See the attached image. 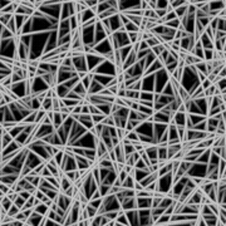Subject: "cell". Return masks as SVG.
Returning <instances> with one entry per match:
<instances>
[{
	"label": "cell",
	"instance_id": "6da1fadb",
	"mask_svg": "<svg viewBox=\"0 0 226 226\" xmlns=\"http://www.w3.org/2000/svg\"><path fill=\"white\" fill-rule=\"evenodd\" d=\"M211 153H212V151H211V148H207V149H205L203 152L200 155V157L197 158V161H196V163H201V165H207L210 162V157H211Z\"/></svg>",
	"mask_w": 226,
	"mask_h": 226
},
{
	"label": "cell",
	"instance_id": "7a4b0ae2",
	"mask_svg": "<svg viewBox=\"0 0 226 226\" xmlns=\"http://www.w3.org/2000/svg\"><path fill=\"white\" fill-rule=\"evenodd\" d=\"M219 127V121L214 117H207V132L209 133H216Z\"/></svg>",
	"mask_w": 226,
	"mask_h": 226
},
{
	"label": "cell",
	"instance_id": "3957f363",
	"mask_svg": "<svg viewBox=\"0 0 226 226\" xmlns=\"http://www.w3.org/2000/svg\"><path fill=\"white\" fill-rule=\"evenodd\" d=\"M74 183L64 175L62 178H61V192H63V194H65V191H68L69 188L73 186Z\"/></svg>",
	"mask_w": 226,
	"mask_h": 226
},
{
	"label": "cell",
	"instance_id": "277c9868",
	"mask_svg": "<svg viewBox=\"0 0 226 226\" xmlns=\"http://www.w3.org/2000/svg\"><path fill=\"white\" fill-rule=\"evenodd\" d=\"M137 203H138V210H142V209H151L152 197H148V199H137Z\"/></svg>",
	"mask_w": 226,
	"mask_h": 226
},
{
	"label": "cell",
	"instance_id": "5b68a950",
	"mask_svg": "<svg viewBox=\"0 0 226 226\" xmlns=\"http://www.w3.org/2000/svg\"><path fill=\"white\" fill-rule=\"evenodd\" d=\"M13 141H14V138L9 133H2V151H4Z\"/></svg>",
	"mask_w": 226,
	"mask_h": 226
},
{
	"label": "cell",
	"instance_id": "8992f818",
	"mask_svg": "<svg viewBox=\"0 0 226 226\" xmlns=\"http://www.w3.org/2000/svg\"><path fill=\"white\" fill-rule=\"evenodd\" d=\"M188 118H190V121L192 122L194 126L201 123L202 121H206L207 119V116H203V115H187Z\"/></svg>",
	"mask_w": 226,
	"mask_h": 226
},
{
	"label": "cell",
	"instance_id": "52a82bcc",
	"mask_svg": "<svg viewBox=\"0 0 226 226\" xmlns=\"http://www.w3.org/2000/svg\"><path fill=\"white\" fill-rule=\"evenodd\" d=\"M153 97H155V93H153V92H146V90H142V92H141V96H140V101L153 102Z\"/></svg>",
	"mask_w": 226,
	"mask_h": 226
},
{
	"label": "cell",
	"instance_id": "ba28073f",
	"mask_svg": "<svg viewBox=\"0 0 226 226\" xmlns=\"http://www.w3.org/2000/svg\"><path fill=\"white\" fill-rule=\"evenodd\" d=\"M49 210H50V209H49V207H48L45 203H43V202H42L39 206L34 207V211L38 212V214H40L42 216H47V214L49 212Z\"/></svg>",
	"mask_w": 226,
	"mask_h": 226
},
{
	"label": "cell",
	"instance_id": "9c48e42d",
	"mask_svg": "<svg viewBox=\"0 0 226 226\" xmlns=\"http://www.w3.org/2000/svg\"><path fill=\"white\" fill-rule=\"evenodd\" d=\"M42 109L45 111L47 113L48 112H52L53 111V98H45L42 102Z\"/></svg>",
	"mask_w": 226,
	"mask_h": 226
},
{
	"label": "cell",
	"instance_id": "30bf717a",
	"mask_svg": "<svg viewBox=\"0 0 226 226\" xmlns=\"http://www.w3.org/2000/svg\"><path fill=\"white\" fill-rule=\"evenodd\" d=\"M15 35L5 27V25H2V40H6V39H13Z\"/></svg>",
	"mask_w": 226,
	"mask_h": 226
},
{
	"label": "cell",
	"instance_id": "8fae6325",
	"mask_svg": "<svg viewBox=\"0 0 226 226\" xmlns=\"http://www.w3.org/2000/svg\"><path fill=\"white\" fill-rule=\"evenodd\" d=\"M109 9H112V6L109 4V0L108 2H98V15L107 11V10H109Z\"/></svg>",
	"mask_w": 226,
	"mask_h": 226
},
{
	"label": "cell",
	"instance_id": "7c38bea8",
	"mask_svg": "<svg viewBox=\"0 0 226 226\" xmlns=\"http://www.w3.org/2000/svg\"><path fill=\"white\" fill-rule=\"evenodd\" d=\"M171 216L172 215H166V214H163L162 216H160V219L157 220L156 224H158V225H170V224H171Z\"/></svg>",
	"mask_w": 226,
	"mask_h": 226
},
{
	"label": "cell",
	"instance_id": "4fadbf2b",
	"mask_svg": "<svg viewBox=\"0 0 226 226\" xmlns=\"http://www.w3.org/2000/svg\"><path fill=\"white\" fill-rule=\"evenodd\" d=\"M168 5H170L168 0H163V2H161V0H156V10H167Z\"/></svg>",
	"mask_w": 226,
	"mask_h": 226
},
{
	"label": "cell",
	"instance_id": "5bb4252c",
	"mask_svg": "<svg viewBox=\"0 0 226 226\" xmlns=\"http://www.w3.org/2000/svg\"><path fill=\"white\" fill-rule=\"evenodd\" d=\"M172 203H174V200L166 196L165 199H162V201H161V203H160V207H161V209H163V210H166V209H168V207L171 206Z\"/></svg>",
	"mask_w": 226,
	"mask_h": 226
},
{
	"label": "cell",
	"instance_id": "9a60e30c",
	"mask_svg": "<svg viewBox=\"0 0 226 226\" xmlns=\"http://www.w3.org/2000/svg\"><path fill=\"white\" fill-rule=\"evenodd\" d=\"M205 53V62H212L214 61V49H203Z\"/></svg>",
	"mask_w": 226,
	"mask_h": 226
},
{
	"label": "cell",
	"instance_id": "2e32d148",
	"mask_svg": "<svg viewBox=\"0 0 226 226\" xmlns=\"http://www.w3.org/2000/svg\"><path fill=\"white\" fill-rule=\"evenodd\" d=\"M13 14H2L0 15V22H2V25H8V23L13 19Z\"/></svg>",
	"mask_w": 226,
	"mask_h": 226
},
{
	"label": "cell",
	"instance_id": "e0dca14e",
	"mask_svg": "<svg viewBox=\"0 0 226 226\" xmlns=\"http://www.w3.org/2000/svg\"><path fill=\"white\" fill-rule=\"evenodd\" d=\"M194 129L197 131V132H207V119L206 121H202L201 123L194 126Z\"/></svg>",
	"mask_w": 226,
	"mask_h": 226
},
{
	"label": "cell",
	"instance_id": "ac0fdd59",
	"mask_svg": "<svg viewBox=\"0 0 226 226\" xmlns=\"http://www.w3.org/2000/svg\"><path fill=\"white\" fill-rule=\"evenodd\" d=\"M118 215H119V211H107V212L104 214V216H106L109 221H116L117 217H118Z\"/></svg>",
	"mask_w": 226,
	"mask_h": 226
},
{
	"label": "cell",
	"instance_id": "d6986e66",
	"mask_svg": "<svg viewBox=\"0 0 226 226\" xmlns=\"http://www.w3.org/2000/svg\"><path fill=\"white\" fill-rule=\"evenodd\" d=\"M186 4H187V2H185V0H177V2H174V0H171V2H170V5L174 8V10L181 8V6L186 5Z\"/></svg>",
	"mask_w": 226,
	"mask_h": 226
},
{
	"label": "cell",
	"instance_id": "ffe728a7",
	"mask_svg": "<svg viewBox=\"0 0 226 226\" xmlns=\"http://www.w3.org/2000/svg\"><path fill=\"white\" fill-rule=\"evenodd\" d=\"M45 117H47V112H45V111H43V109L38 111V112H36V123L40 124Z\"/></svg>",
	"mask_w": 226,
	"mask_h": 226
},
{
	"label": "cell",
	"instance_id": "44dd1931",
	"mask_svg": "<svg viewBox=\"0 0 226 226\" xmlns=\"http://www.w3.org/2000/svg\"><path fill=\"white\" fill-rule=\"evenodd\" d=\"M20 211H22V210L19 209V207H18L16 205H13V206H11V209H10V210L8 211V215L15 219V216H16V215H18L19 212H20Z\"/></svg>",
	"mask_w": 226,
	"mask_h": 226
},
{
	"label": "cell",
	"instance_id": "7402d4cb",
	"mask_svg": "<svg viewBox=\"0 0 226 226\" xmlns=\"http://www.w3.org/2000/svg\"><path fill=\"white\" fill-rule=\"evenodd\" d=\"M34 196L38 199V200H40L42 202H43V200L47 197V195L40 190V188H36V191H35V194H34Z\"/></svg>",
	"mask_w": 226,
	"mask_h": 226
},
{
	"label": "cell",
	"instance_id": "603a6c76",
	"mask_svg": "<svg viewBox=\"0 0 226 226\" xmlns=\"http://www.w3.org/2000/svg\"><path fill=\"white\" fill-rule=\"evenodd\" d=\"M135 168H136V170H147V168H148V166H147V165H146V162L141 158V160L135 165Z\"/></svg>",
	"mask_w": 226,
	"mask_h": 226
},
{
	"label": "cell",
	"instance_id": "cb8c5ba5",
	"mask_svg": "<svg viewBox=\"0 0 226 226\" xmlns=\"http://www.w3.org/2000/svg\"><path fill=\"white\" fill-rule=\"evenodd\" d=\"M225 170H226V161L221 158V161H220V163H219V172H220V176H221V177H222V175H224V172H225Z\"/></svg>",
	"mask_w": 226,
	"mask_h": 226
},
{
	"label": "cell",
	"instance_id": "d4e9b609",
	"mask_svg": "<svg viewBox=\"0 0 226 226\" xmlns=\"http://www.w3.org/2000/svg\"><path fill=\"white\" fill-rule=\"evenodd\" d=\"M19 196H20L23 200H25V201H28L31 196H33V194L30 192V191H27V190H24V191H22L20 194H19Z\"/></svg>",
	"mask_w": 226,
	"mask_h": 226
},
{
	"label": "cell",
	"instance_id": "484cf974",
	"mask_svg": "<svg viewBox=\"0 0 226 226\" xmlns=\"http://www.w3.org/2000/svg\"><path fill=\"white\" fill-rule=\"evenodd\" d=\"M211 86H212V82H211V81H210L209 78H206V79H205V81H203V82L201 83V88H202L203 90L209 89V88H210Z\"/></svg>",
	"mask_w": 226,
	"mask_h": 226
},
{
	"label": "cell",
	"instance_id": "4316f807",
	"mask_svg": "<svg viewBox=\"0 0 226 226\" xmlns=\"http://www.w3.org/2000/svg\"><path fill=\"white\" fill-rule=\"evenodd\" d=\"M40 176H42L43 178H48V177H50V176H53V175H52V172H50V170L45 166V167H44V170L42 171V174H40Z\"/></svg>",
	"mask_w": 226,
	"mask_h": 226
},
{
	"label": "cell",
	"instance_id": "83f0119b",
	"mask_svg": "<svg viewBox=\"0 0 226 226\" xmlns=\"http://www.w3.org/2000/svg\"><path fill=\"white\" fill-rule=\"evenodd\" d=\"M147 49H151V48L148 47L147 42H146V40H141V42L138 43V52H140V50H147Z\"/></svg>",
	"mask_w": 226,
	"mask_h": 226
},
{
	"label": "cell",
	"instance_id": "f1b7e54d",
	"mask_svg": "<svg viewBox=\"0 0 226 226\" xmlns=\"http://www.w3.org/2000/svg\"><path fill=\"white\" fill-rule=\"evenodd\" d=\"M216 87H217V89H220L221 92L224 90V89H226V78H224V79H220V82L217 83V84H215Z\"/></svg>",
	"mask_w": 226,
	"mask_h": 226
},
{
	"label": "cell",
	"instance_id": "f546056e",
	"mask_svg": "<svg viewBox=\"0 0 226 226\" xmlns=\"http://www.w3.org/2000/svg\"><path fill=\"white\" fill-rule=\"evenodd\" d=\"M219 77H220L221 79L226 78V67H224V68L220 70V73H219Z\"/></svg>",
	"mask_w": 226,
	"mask_h": 226
}]
</instances>
